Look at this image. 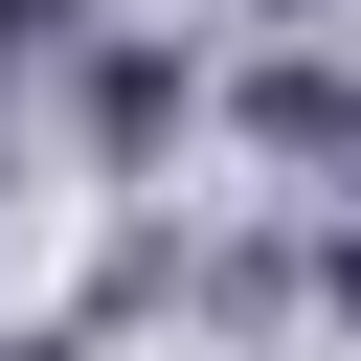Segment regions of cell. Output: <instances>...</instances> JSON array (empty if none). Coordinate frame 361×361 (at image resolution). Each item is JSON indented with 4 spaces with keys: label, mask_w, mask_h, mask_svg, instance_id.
I'll return each mask as SVG.
<instances>
[{
    "label": "cell",
    "mask_w": 361,
    "mask_h": 361,
    "mask_svg": "<svg viewBox=\"0 0 361 361\" xmlns=\"http://www.w3.org/2000/svg\"><path fill=\"white\" fill-rule=\"evenodd\" d=\"M0 361H68V338H0Z\"/></svg>",
    "instance_id": "obj_1"
}]
</instances>
